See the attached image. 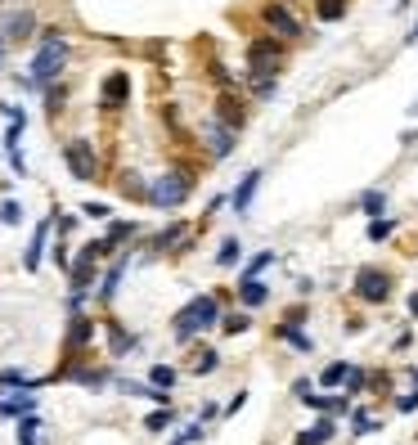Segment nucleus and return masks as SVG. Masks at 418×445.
I'll return each mask as SVG.
<instances>
[{"label":"nucleus","mask_w":418,"mask_h":445,"mask_svg":"<svg viewBox=\"0 0 418 445\" xmlns=\"http://www.w3.org/2000/svg\"><path fill=\"white\" fill-rule=\"evenodd\" d=\"M342 373H346V360H337V364H328L324 373H319V387H342Z\"/></svg>","instance_id":"33"},{"label":"nucleus","mask_w":418,"mask_h":445,"mask_svg":"<svg viewBox=\"0 0 418 445\" xmlns=\"http://www.w3.org/2000/svg\"><path fill=\"white\" fill-rule=\"evenodd\" d=\"M342 392H346V396L351 392H365V369H351L346 364V373H342Z\"/></svg>","instance_id":"31"},{"label":"nucleus","mask_w":418,"mask_h":445,"mask_svg":"<svg viewBox=\"0 0 418 445\" xmlns=\"http://www.w3.org/2000/svg\"><path fill=\"white\" fill-rule=\"evenodd\" d=\"M360 207H365V216H383V212H387L383 189H369V194H360Z\"/></svg>","instance_id":"24"},{"label":"nucleus","mask_w":418,"mask_h":445,"mask_svg":"<svg viewBox=\"0 0 418 445\" xmlns=\"http://www.w3.org/2000/svg\"><path fill=\"white\" fill-rule=\"evenodd\" d=\"M392 234H396V221H383V216H374V221H369V239H374V243L392 239Z\"/></svg>","instance_id":"29"},{"label":"nucleus","mask_w":418,"mask_h":445,"mask_svg":"<svg viewBox=\"0 0 418 445\" xmlns=\"http://www.w3.org/2000/svg\"><path fill=\"white\" fill-rule=\"evenodd\" d=\"M265 27H270V36H283V41H297L301 36V18L292 14L288 5H265Z\"/></svg>","instance_id":"7"},{"label":"nucleus","mask_w":418,"mask_h":445,"mask_svg":"<svg viewBox=\"0 0 418 445\" xmlns=\"http://www.w3.org/2000/svg\"><path fill=\"white\" fill-rule=\"evenodd\" d=\"M396 410H401V414H414V410H418V387H414V392H405L401 401H396Z\"/></svg>","instance_id":"38"},{"label":"nucleus","mask_w":418,"mask_h":445,"mask_svg":"<svg viewBox=\"0 0 418 445\" xmlns=\"http://www.w3.org/2000/svg\"><path fill=\"white\" fill-rule=\"evenodd\" d=\"M274 333H279L283 342H292V346H297V351H315V342H310V337H306V333H301V328H297V319H288V324H279V328H274Z\"/></svg>","instance_id":"18"},{"label":"nucleus","mask_w":418,"mask_h":445,"mask_svg":"<svg viewBox=\"0 0 418 445\" xmlns=\"http://www.w3.org/2000/svg\"><path fill=\"white\" fill-rule=\"evenodd\" d=\"M94 337V319H85V315H72V328H68V346L77 351V346H85Z\"/></svg>","instance_id":"16"},{"label":"nucleus","mask_w":418,"mask_h":445,"mask_svg":"<svg viewBox=\"0 0 418 445\" xmlns=\"http://www.w3.org/2000/svg\"><path fill=\"white\" fill-rule=\"evenodd\" d=\"M410 315H418V292H410Z\"/></svg>","instance_id":"42"},{"label":"nucleus","mask_w":418,"mask_h":445,"mask_svg":"<svg viewBox=\"0 0 418 445\" xmlns=\"http://www.w3.org/2000/svg\"><path fill=\"white\" fill-rule=\"evenodd\" d=\"M356 297L360 301H387V297H392V274L365 266V270L356 274Z\"/></svg>","instance_id":"5"},{"label":"nucleus","mask_w":418,"mask_h":445,"mask_svg":"<svg viewBox=\"0 0 418 445\" xmlns=\"http://www.w3.org/2000/svg\"><path fill=\"white\" fill-rule=\"evenodd\" d=\"M265 297H270V288H265V283L261 279H256V274H252V279H239V301H243V306H261V301Z\"/></svg>","instance_id":"15"},{"label":"nucleus","mask_w":418,"mask_h":445,"mask_svg":"<svg viewBox=\"0 0 418 445\" xmlns=\"http://www.w3.org/2000/svg\"><path fill=\"white\" fill-rule=\"evenodd\" d=\"M63 162H68L72 180H94V176H99V158H94V144L85 135H77V140L63 144Z\"/></svg>","instance_id":"4"},{"label":"nucleus","mask_w":418,"mask_h":445,"mask_svg":"<svg viewBox=\"0 0 418 445\" xmlns=\"http://www.w3.org/2000/svg\"><path fill=\"white\" fill-rule=\"evenodd\" d=\"M68 54H72V45L59 36V27H50V32L41 36V50H36V59H32V86H50V81H59V72L68 68Z\"/></svg>","instance_id":"1"},{"label":"nucleus","mask_w":418,"mask_h":445,"mask_svg":"<svg viewBox=\"0 0 418 445\" xmlns=\"http://www.w3.org/2000/svg\"><path fill=\"white\" fill-rule=\"evenodd\" d=\"M212 324H221V301H216L212 292H203V297H194L176 315V337H180V342H189L194 333H203V328H212Z\"/></svg>","instance_id":"2"},{"label":"nucleus","mask_w":418,"mask_h":445,"mask_svg":"<svg viewBox=\"0 0 418 445\" xmlns=\"http://www.w3.org/2000/svg\"><path fill=\"white\" fill-rule=\"evenodd\" d=\"M81 212L90 216V221H108V216H112V207H108V203H85Z\"/></svg>","instance_id":"37"},{"label":"nucleus","mask_w":418,"mask_h":445,"mask_svg":"<svg viewBox=\"0 0 418 445\" xmlns=\"http://www.w3.org/2000/svg\"><path fill=\"white\" fill-rule=\"evenodd\" d=\"M243 405H248V392H239V396H234V401H230V405H225V414H239V410H243Z\"/></svg>","instance_id":"40"},{"label":"nucleus","mask_w":418,"mask_h":445,"mask_svg":"<svg viewBox=\"0 0 418 445\" xmlns=\"http://www.w3.org/2000/svg\"><path fill=\"white\" fill-rule=\"evenodd\" d=\"M248 324H252L248 315H221V328H225V333H243Z\"/></svg>","instance_id":"36"},{"label":"nucleus","mask_w":418,"mask_h":445,"mask_svg":"<svg viewBox=\"0 0 418 445\" xmlns=\"http://www.w3.org/2000/svg\"><path fill=\"white\" fill-rule=\"evenodd\" d=\"M248 86H252L256 99H270V94L279 90V77H274V72H248Z\"/></svg>","instance_id":"17"},{"label":"nucleus","mask_w":418,"mask_h":445,"mask_svg":"<svg viewBox=\"0 0 418 445\" xmlns=\"http://www.w3.org/2000/svg\"><path fill=\"white\" fill-rule=\"evenodd\" d=\"M216 364H221V351H212V346H207V351H198V360H194V373L203 378V373H216Z\"/></svg>","instance_id":"28"},{"label":"nucleus","mask_w":418,"mask_h":445,"mask_svg":"<svg viewBox=\"0 0 418 445\" xmlns=\"http://www.w3.org/2000/svg\"><path fill=\"white\" fill-rule=\"evenodd\" d=\"M283 59V45L274 36H261V41L248 45V72H274Z\"/></svg>","instance_id":"6"},{"label":"nucleus","mask_w":418,"mask_h":445,"mask_svg":"<svg viewBox=\"0 0 418 445\" xmlns=\"http://www.w3.org/2000/svg\"><path fill=\"white\" fill-rule=\"evenodd\" d=\"M203 140H207V149H212V158H230L234 153V131L225 126V121H207L203 126Z\"/></svg>","instance_id":"10"},{"label":"nucleus","mask_w":418,"mask_h":445,"mask_svg":"<svg viewBox=\"0 0 418 445\" xmlns=\"http://www.w3.org/2000/svg\"><path fill=\"white\" fill-rule=\"evenodd\" d=\"M149 387L171 392V387H176V369H171V364H153V369H149Z\"/></svg>","instance_id":"20"},{"label":"nucleus","mask_w":418,"mask_h":445,"mask_svg":"<svg viewBox=\"0 0 418 445\" xmlns=\"http://www.w3.org/2000/svg\"><path fill=\"white\" fill-rule=\"evenodd\" d=\"M50 230H54V221H41L32 230V243H27V257H23V266L27 270H41V252H45V239H50Z\"/></svg>","instance_id":"12"},{"label":"nucleus","mask_w":418,"mask_h":445,"mask_svg":"<svg viewBox=\"0 0 418 445\" xmlns=\"http://www.w3.org/2000/svg\"><path fill=\"white\" fill-rule=\"evenodd\" d=\"M122 274H126V261H117V266H112L108 274H103V283H99V297H103V301H112V292H117Z\"/></svg>","instance_id":"22"},{"label":"nucleus","mask_w":418,"mask_h":445,"mask_svg":"<svg viewBox=\"0 0 418 445\" xmlns=\"http://www.w3.org/2000/svg\"><path fill=\"white\" fill-rule=\"evenodd\" d=\"M410 45H418V23H414V32H410Z\"/></svg>","instance_id":"43"},{"label":"nucleus","mask_w":418,"mask_h":445,"mask_svg":"<svg viewBox=\"0 0 418 445\" xmlns=\"http://www.w3.org/2000/svg\"><path fill=\"white\" fill-rule=\"evenodd\" d=\"M189 194H194V176H189L185 167H171V171H162L153 185H149L144 198H149L153 207H162V212H171V207H180Z\"/></svg>","instance_id":"3"},{"label":"nucleus","mask_w":418,"mask_h":445,"mask_svg":"<svg viewBox=\"0 0 418 445\" xmlns=\"http://www.w3.org/2000/svg\"><path fill=\"white\" fill-rule=\"evenodd\" d=\"M32 392H18V396H5V401H0V419H23V414H32Z\"/></svg>","instance_id":"13"},{"label":"nucleus","mask_w":418,"mask_h":445,"mask_svg":"<svg viewBox=\"0 0 418 445\" xmlns=\"http://www.w3.org/2000/svg\"><path fill=\"white\" fill-rule=\"evenodd\" d=\"M180 441H185V445H194V441H203V423H194V428H185V432H180Z\"/></svg>","instance_id":"39"},{"label":"nucleus","mask_w":418,"mask_h":445,"mask_svg":"<svg viewBox=\"0 0 418 445\" xmlns=\"http://www.w3.org/2000/svg\"><path fill=\"white\" fill-rule=\"evenodd\" d=\"M256 185H261V171H248V176H243V185L234 189V198H230V203H234V212H239V216L252 207V198H256Z\"/></svg>","instance_id":"14"},{"label":"nucleus","mask_w":418,"mask_h":445,"mask_svg":"<svg viewBox=\"0 0 418 445\" xmlns=\"http://www.w3.org/2000/svg\"><path fill=\"white\" fill-rule=\"evenodd\" d=\"M126 99H131V77L126 72H108V77H103V90H99V103L103 108H122Z\"/></svg>","instance_id":"9"},{"label":"nucleus","mask_w":418,"mask_h":445,"mask_svg":"<svg viewBox=\"0 0 418 445\" xmlns=\"http://www.w3.org/2000/svg\"><path fill=\"white\" fill-rule=\"evenodd\" d=\"M0 63H5V41H0Z\"/></svg>","instance_id":"44"},{"label":"nucleus","mask_w":418,"mask_h":445,"mask_svg":"<svg viewBox=\"0 0 418 445\" xmlns=\"http://www.w3.org/2000/svg\"><path fill=\"white\" fill-rule=\"evenodd\" d=\"M0 221H5V225H18V221H23V207H18L14 198H5V203H0Z\"/></svg>","instance_id":"34"},{"label":"nucleus","mask_w":418,"mask_h":445,"mask_svg":"<svg viewBox=\"0 0 418 445\" xmlns=\"http://www.w3.org/2000/svg\"><path fill=\"white\" fill-rule=\"evenodd\" d=\"M315 14L324 23H337V18H346V0H315Z\"/></svg>","instance_id":"21"},{"label":"nucleus","mask_w":418,"mask_h":445,"mask_svg":"<svg viewBox=\"0 0 418 445\" xmlns=\"http://www.w3.org/2000/svg\"><path fill=\"white\" fill-rule=\"evenodd\" d=\"M171 445H185V441H171Z\"/></svg>","instance_id":"46"},{"label":"nucleus","mask_w":418,"mask_h":445,"mask_svg":"<svg viewBox=\"0 0 418 445\" xmlns=\"http://www.w3.org/2000/svg\"><path fill=\"white\" fill-rule=\"evenodd\" d=\"M333 432H337L333 414H319V419H315V428H306V432L297 437V445H328V441H333Z\"/></svg>","instance_id":"11"},{"label":"nucleus","mask_w":418,"mask_h":445,"mask_svg":"<svg viewBox=\"0 0 418 445\" xmlns=\"http://www.w3.org/2000/svg\"><path fill=\"white\" fill-rule=\"evenodd\" d=\"M131 234H135V225H126V221H117V225H108V239H103V243H108V252H112V248H117V243H122V239H131Z\"/></svg>","instance_id":"32"},{"label":"nucleus","mask_w":418,"mask_h":445,"mask_svg":"<svg viewBox=\"0 0 418 445\" xmlns=\"http://www.w3.org/2000/svg\"><path fill=\"white\" fill-rule=\"evenodd\" d=\"M36 32V14L32 9H9L5 27H0V41H23V36Z\"/></svg>","instance_id":"8"},{"label":"nucleus","mask_w":418,"mask_h":445,"mask_svg":"<svg viewBox=\"0 0 418 445\" xmlns=\"http://www.w3.org/2000/svg\"><path fill=\"white\" fill-rule=\"evenodd\" d=\"M401 144H418V131H405V135H401Z\"/></svg>","instance_id":"41"},{"label":"nucleus","mask_w":418,"mask_h":445,"mask_svg":"<svg viewBox=\"0 0 418 445\" xmlns=\"http://www.w3.org/2000/svg\"><path fill=\"white\" fill-rule=\"evenodd\" d=\"M410 373H414V387H418V369H410Z\"/></svg>","instance_id":"45"},{"label":"nucleus","mask_w":418,"mask_h":445,"mask_svg":"<svg viewBox=\"0 0 418 445\" xmlns=\"http://www.w3.org/2000/svg\"><path fill=\"white\" fill-rule=\"evenodd\" d=\"M185 234H189V225H180V221H176V225H167V230L153 239V248H162V252H167V248H176V243L185 239Z\"/></svg>","instance_id":"23"},{"label":"nucleus","mask_w":418,"mask_h":445,"mask_svg":"<svg viewBox=\"0 0 418 445\" xmlns=\"http://www.w3.org/2000/svg\"><path fill=\"white\" fill-rule=\"evenodd\" d=\"M239 257H243V243H239V239H225L221 252H216V266H234Z\"/></svg>","instance_id":"27"},{"label":"nucleus","mask_w":418,"mask_h":445,"mask_svg":"<svg viewBox=\"0 0 418 445\" xmlns=\"http://www.w3.org/2000/svg\"><path fill=\"white\" fill-rule=\"evenodd\" d=\"M351 423H356V428H351L356 437H369V432H378V428H383V423H378L374 414H365V410H356V419H351Z\"/></svg>","instance_id":"30"},{"label":"nucleus","mask_w":418,"mask_h":445,"mask_svg":"<svg viewBox=\"0 0 418 445\" xmlns=\"http://www.w3.org/2000/svg\"><path fill=\"white\" fill-rule=\"evenodd\" d=\"M265 266H274V252H261V257L248 261V270H243V279H252V274H261Z\"/></svg>","instance_id":"35"},{"label":"nucleus","mask_w":418,"mask_h":445,"mask_svg":"<svg viewBox=\"0 0 418 445\" xmlns=\"http://www.w3.org/2000/svg\"><path fill=\"white\" fill-rule=\"evenodd\" d=\"M171 423H176V414H171V405H162V410H153V414L144 419V428H149V432H167Z\"/></svg>","instance_id":"26"},{"label":"nucleus","mask_w":418,"mask_h":445,"mask_svg":"<svg viewBox=\"0 0 418 445\" xmlns=\"http://www.w3.org/2000/svg\"><path fill=\"white\" fill-rule=\"evenodd\" d=\"M216 121H225L230 131H239V126H243V108H239V99H230V94H225V99H221V117H216Z\"/></svg>","instance_id":"19"},{"label":"nucleus","mask_w":418,"mask_h":445,"mask_svg":"<svg viewBox=\"0 0 418 445\" xmlns=\"http://www.w3.org/2000/svg\"><path fill=\"white\" fill-rule=\"evenodd\" d=\"M36 428H41V419H36V414H23V419H18V445H36Z\"/></svg>","instance_id":"25"}]
</instances>
